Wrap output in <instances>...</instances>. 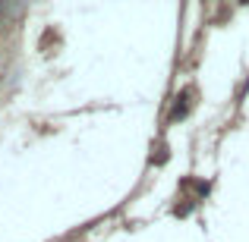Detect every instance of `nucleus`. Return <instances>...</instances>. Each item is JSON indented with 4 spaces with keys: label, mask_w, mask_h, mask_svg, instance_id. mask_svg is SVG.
<instances>
[]
</instances>
